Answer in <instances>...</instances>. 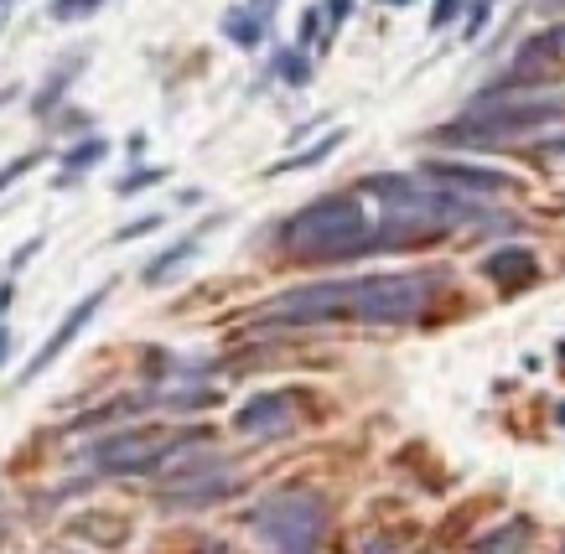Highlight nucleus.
Wrapping results in <instances>:
<instances>
[{
  "label": "nucleus",
  "mask_w": 565,
  "mask_h": 554,
  "mask_svg": "<svg viewBox=\"0 0 565 554\" xmlns=\"http://www.w3.org/2000/svg\"><path fill=\"white\" fill-rule=\"evenodd\" d=\"M11 306V280H0V311Z\"/></svg>",
  "instance_id": "obj_29"
},
{
  "label": "nucleus",
  "mask_w": 565,
  "mask_h": 554,
  "mask_svg": "<svg viewBox=\"0 0 565 554\" xmlns=\"http://www.w3.org/2000/svg\"><path fill=\"white\" fill-rule=\"evenodd\" d=\"M5 5H11V0H0V11H5Z\"/></svg>",
  "instance_id": "obj_34"
},
{
  "label": "nucleus",
  "mask_w": 565,
  "mask_h": 554,
  "mask_svg": "<svg viewBox=\"0 0 565 554\" xmlns=\"http://www.w3.org/2000/svg\"><path fill=\"white\" fill-rule=\"evenodd\" d=\"M42 162V151H22V156H16V162H5L0 166V192H5V186H16L26 177V171H31V166Z\"/></svg>",
  "instance_id": "obj_20"
},
{
  "label": "nucleus",
  "mask_w": 565,
  "mask_h": 554,
  "mask_svg": "<svg viewBox=\"0 0 565 554\" xmlns=\"http://www.w3.org/2000/svg\"><path fill=\"white\" fill-rule=\"evenodd\" d=\"M162 166H136V171H130V177H119L115 182V192L119 197H130V192H145V186H162Z\"/></svg>",
  "instance_id": "obj_18"
},
{
  "label": "nucleus",
  "mask_w": 565,
  "mask_h": 554,
  "mask_svg": "<svg viewBox=\"0 0 565 554\" xmlns=\"http://www.w3.org/2000/svg\"><path fill=\"white\" fill-rule=\"evenodd\" d=\"M223 37L234 47H244V52H255L259 42H265V22L255 16V5H234V11H223Z\"/></svg>",
  "instance_id": "obj_13"
},
{
  "label": "nucleus",
  "mask_w": 565,
  "mask_h": 554,
  "mask_svg": "<svg viewBox=\"0 0 565 554\" xmlns=\"http://www.w3.org/2000/svg\"><path fill=\"white\" fill-rule=\"evenodd\" d=\"M483 275L498 280L503 291H518V285H535L540 280V259L529 249H498V255L483 259Z\"/></svg>",
  "instance_id": "obj_11"
},
{
  "label": "nucleus",
  "mask_w": 565,
  "mask_h": 554,
  "mask_svg": "<svg viewBox=\"0 0 565 554\" xmlns=\"http://www.w3.org/2000/svg\"><path fill=\"white\" fill-rule=\"evenodd\" d=\"M540 11H565V0H535Z\"/></svg>",
  "instance_id": "obj_31"
},
{
  "label": "nucleus",
  "mask_w": 565,
  "mask_h": 554,
  "mask_svg": "<svg viewBox=\"0 0 565 554\" xmlns=\"http://www.w3.org/2000/svg\"><path fill=\"white\" fill-rule=\"evenodd\" d=\"M540 156H544V162H565V136L544 140V145H540Z\"/></svg>",
  "instance_id": "obj_26"
},
{
  "label": "nucleus",
  "mask_w": 565,
  "mask_h": 554,
  "mask_svg": "<svg viewBox=\"0 0 565 554\" xmlns=\"http://www.w3.org/2000/svg\"><path fill=\"white\" fill-rule=\"evenodd\" d=\"M322 16H328L332 26H343L348 16H354V0H328V5H322Z\"/></svg>",
  "instance_id": "obj_23"
},
{
  "label": "nucleus",
  "mask_w": 565,
  "mask_h": 554,
  "mask_svg": "<svg viewBox=\"0 0 565 554\" xmlns=\"http://www.w3.org/2000/svg\"><path fill=\"white\" fill-rule=\"evenodd\" d=\"M384 5H410V0H384Z\"/></svg>",
  "instance_id": "obj_32"
},
{
  "label": "nucleus",
  "mask_w": 565,
  "mask_h": 554,
  "mask_svg": "<svg viewBox=\"0 0 565 554\" xmlns=\"http://www.w3.org/2000/svg\"><path fill=\"white\" fill-rule=\"evenodd\" d=\"M275 73H281L285 83H296V89H301V83L311 78L307 52H301V47H285V52H275Z\"/></svg>",
  "instance_id": "obj_17"
},
{
  "label": "nucleus",
  "mask_w": 565,
  "mask_h": 554,
  "mask_svg": "<svg viewBox=\"0 0 565 554\" xmlns=\"http://www.w3.org/2000/svg\"><path fill=\"white\" fill-rule=\"evenodd\" d=\"M317 26H322V11H307V16H301V47L317 42Z\"/></svg>",
  "instance_id": "obj_25"
},
{
  "label": "nucleus",
  "mask_w": 565,
  "mask_h": 554,
  "mask_svg": "<svg viewBox=\"0 0 565 554\" xmlns=\"http://www.w3.org/2000/svg\"><path fill=\"white\" fill-rule=\"evenodd\" d=\"M0 31H5V16H0Z\"/></svg>",
  "instance_id": "obj_35"
},
{
  "label": "nucleus",
  "mask_w": 565,
  "mask_h": 554,
  "mask_svg": "<svg viewBox=\"0 0 565 554\" xmlns=\"http://www.w3.org/2000/svg\"><path fill=\"white\" fill-rule=\"evenodd\" d=\"M457 11H462V0H436V5H431V31L451 26V22H457Z\"/></svg>",
  "instance_id": "obj_22"
},
{
  "label": "nucleus",
  "mask_w": 565,
  "mask_h": 554,
  "mask_svg": "<svg viewBox=\"0 0 565 554\" xmlns=\"http://www.w3.org/2000/svg\"><path fill=\"white\" fill-rule=\"evenodd\" d=\"M524 539H529V518H514V524H503L498 533H483V539L472 544V554H518Z\"/></svg>",
  "instance_id": "obj_15"
},
{
  "label": "nucleus",
  "mask_w": 565,
  "mask_h": 554,
  "mask_svg": "<svg viewBox=\"0 0 565 554\" xmlns=\"http://www.w3.org/2000/svg\"><path fill=\"white\" fill-rule=\"evenodd\" d=\"M104 296H110V285H99V291H89V296L78 300V306H73L68 317H63V322H57V332H52L48 343L37 347V352H31V363H26L22 373H16V384H37V378H42V373L52 369V363H57V358H63V352H68L73 347V337H78V332H84V326L94 322L99 317V306H104Z\"/></svg>",
  "instance_id": "obj_8"
},
{
  "label": "nucleus",
  "mask_w": 565,
  "mask_h": 554,
  "mask_svg": "<svg viewBox=\"0 0 565 554\" xmlns=\"http://www.w3.org/2000/svg\"><path fill=\"white\" fill-rule=\"evenodd\" d=\"M249 524L270 554H317L328 533V498L311 487H281L249 513Z\"/></svg>",
  "instance_id": "obj_4"
},
{
  "label": "nucleus",
  "mask_w": 565,
  "mask_h": 554,
  "mask_svg": "<svg viewBox=\"0 0 565 554\" xmlns=\"http://www.w3.org/2000/svg\"><path fill=\"white\" fill-rule=\"evenodd\" d=\"M555 119H565V99H509V93L488 99L483 93L457 125L436 130V140L441 145H493V140L529 136V130L555 125Z\"/></svg>",
  "instance_id": "obj_3"
},
{
  "label": "nucleus",
  "mask_w": 565,
  "mask_h": 554,
  "mask_svg": "<svg viewBox=\"0 0 565 554\" xmlns=\"http://www.w3.org/2000/svg\"><path fill=\"white\" fill-rule=\"evenodd\" d=\"M281 249L296 265H343V259H363L374 249H405V244L384 218L363 212L358 192H328V197L307 203L296 218H285Z\"/></svg>",
  "instance_id": "obj_2"
},
{
  "label": "nucleus",
  "mask_w": 565,
  "mask_h": 554,
  "mask_svg": "<svg viewBox=\"0 0 565 554\" xmlns=\"http://www.w3.org/2000/svg\"><path fill=\"white\" fill-rule=\"evenodd\" d=\"M234 492H239V477L223 456H177L171 482L162 487V508L166 513L171 508L177 513L213 508V503H223V498H234Z\"/></svg>",
  "instance_id": "obj_6"
},
{
  "label": "nucleus",
  "mask_w": 565,
  "mask_h": 554,
  "mask_svg": "<svg viewBox=\"0 0 565 554\" xmlns=\"http://www.w3.org/2000/svg\"><path fill=\"white\" fill-rule=\"evenodd\" d=\"M203 430H182V436H141V430H119V436H104L89 451V462L110 477H130V472H156V466L177 462L188 446H197Z\"/></svg>",
  "instance_id": "obj_5"
},
{
  "label": "nucleus",
  "mask_w": 565,
  "mask_h": 554,
  "mask_svg": "<svg viewBox=\"0 0 565 554\" xmlns=\"http://www.w3.org/2000/svg\"><path fill=\"white\" fill-rule=\"evenodd\" d=\"M421 177H431V186L462 192V197H488V192H503L514 182V177H503L493 166H472V162H425Z\"/></svg>",
  "instance_id": "obj_9"
},
{
  "label": "nucleus",
  "mask_w": 565,
  "mask_h": 554,
  "mask_svg": "<svg viewBox=\"0 0 565 554\" xmlns=\"http://www.w3.org/2000/svg\"><path fill=\"white\" fill-rule=\"evenodd\" d=\"M561 425H565V404H561Z\"/></svg>",
  "instance_id": "obj_33"
},
{
  "label": "nucleus",
  "mask_w": 565,
  "mask_h": 554,
  "mask_svg": "<svg viewBox=\"0 0 565 554\" xmlns=\"http://www.w3.org/2000/svg\"><path fill=\"white\" fill-rule=\"evenodd\" d=\"M166 223V212H145V218H136V223H125V229H115V244H130V239H145V233H156Z\"/></svg>",
  "instance_id": "obj_21"
},
{
  "label": "nucleus",
  "mask_w": 565,
  "mask_h": 554,
  "mask_svg": "<svg viewBox=\"0 0 565 554\" xmlns=\"http://www.w3.org/2000/svg\"><path fill=\"white\" fill-rule=\"evenodd\" d=\"M37 249H42V239H26L22 249L11 255V275H16V270H26V265H31V255H37Z\"/></svg>",
  "instance_id": "obj_24"
},
{
  "label": "nucleus",
  "mask_w": 565,
  "mask_h": 554,
  "mask_svg": "<svg viewBox=\"0 0 565 554\" xmlns=\"http://www.w3.org/2000/svg\"><path fill=\"white\" fill-rule=\"evenodd\" d=\"M16 93H22V89H16V83H5V89H0V109H5V104H11Z\"/></svg>",
  "instance_id": "obj_28"
},
{
  "label": "nucleus",
  "mask_w": 565,
  "mask_h": 554,
  "mask_svg": "<svg viewBox=\"0 0 565 554\" xmlns=\"http://www.w3.org/2000/svg\"><path fill=\"white\" fill-rule=\"evenodd\" d=\"M78 68H84V57H68V63H63V68H57V73L48 78V83H42V93L31 99V109H37V115L57 109V104H63V93H68V83L78 78Z\"/></svg>",
  "instance_id": "obj_16"
},
{
  "label": "nucleus",
  "mask_w": 565,
  "mask_h": 554,
  "mask_svg": "<svg viewBox=\"0 0 565 554\" xmlns=\"http://www.w3.org/2000/svg\"><path fill=\"white\" fill-rule=\"evenodd\" d=\"M550 47H555V52H565V26H555V31H550Z\"/></svg>",
  "instance_id": "obj_27"
},
{
  "label": "nucleus",
  "mask_w": 565,
  "mask_h": 554,
  "mask_svg": "<svg viewBox=\"0 0 565 554\" xmlns=\"http://www.w3.org/2000/svg\"><path fill=\"white\" fill-rule=\"evenodd\" d=\"M5 352H11V332L0 326V363H5Z\"/></svg>",
  "instance_id": "obj_30"
},
{
  "label": "nucleus",
  "mask_w": 565,
  "mask_h": 554,
  "mask_svg": "<svg viewBox=\"0 0 565 554\" xmlns=\"http://www.w3.org/2000/svg\"><path fill=\"white\" fill-rule=\"evenodd\" d=\"M441 291V270H400V275H354L322 280L275 296L259 322H369V326H405L415 322Z\"/></svg>",
  "instance_id": "obj_1"
},
{
  "label": "nucleus",
  "mask_w": 565,
  "mask_h": 554,
  "mask_svg": "<svg viewBox=\"0 0 565 554\" xmlns=\"http://www.w3.org/2000/svg\"><path fill=\"white\" fill-rule=\"evenodd\" d=\"M104 0H52L48 5V16L52 22H84V16H94Z\"/></svg>",
  "instance_id": "obj_19"
},
{
  "label": "nucleus",
  "mask_w": 565,
  "mask_h": 554,
  "mask_svg": "<svg viewBox=\"0 0 565 554\" xmlns=\"http://www.w3.org/2000/svg\"><path fill=\"white\" fill-rule=\"evenodd\" d=\"M104 156H110V140L104 136H89V140H78V145H68V151H63V177H57V186H73L78 182V171L99 166Z\"/></svg>",
  "instance_id": "obj_12"
},
{
  "label": "nucleus",
  "mask_w": 565,
  "mask_h": 554,
  "mask_svg": "<svg viewBox=\"0 0 565 554\" xmlns=\"http://www.w3.org/2000/svg\"><path fill=\"white\" fill-rule=\"evenodd\" d=\"M213 223H218V218H208V223H203V229L182 233V239H177V244H166L162 255H156V259H151V265H145V270H141V280H145V285H166V280L177 275V270H188V259L197 255V249H203V233H208Z\"/></svg>",
  "instance_id": "obj_10"
},
{
  "label": "nucleus",
  "mask_w": 565,
  "mask_h": 554,
  "mask_svg": "<svg viewBox=\"0 0 565 554\" xmlns=\"http://www.w3.org/2000/svg\"><path fill=\"white\" fill-rule=\"evenodd\" d=\"M343 136H348V130H332V136H322L317 145H307V151H296V156H285V162H275L270 171H265V177H291V171H307V166H322V162L332 156V151L343 145Z\"/></svg>",
  "instance_id": "obj_14"
},
{
  "label": "nucleus",
  "mask_w": 565,
  "mask_h": 554,
  "mask_svg": "<svg viewBox=\"0 0 565 554\" xmlns=\"http://www.w3.org/2000/svg\"><path fill=\"white\" fill-rule=\"evenodd\" d=\"M234 430H239V436H255V440H275V436L301 430V394H296V389L255 394L249 404H239Z\"/></svg>",
  "instance_id": "obj_7"
}]
</instances>
